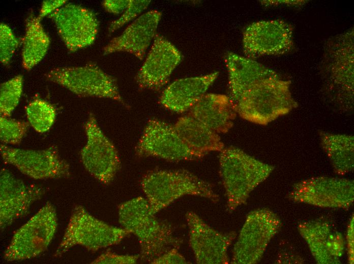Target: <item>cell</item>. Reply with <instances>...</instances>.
<instances>
[{
  "label": "cell",
  "instance_id": "6da1fadb",
  "mask_svg": "<svg viewBox=\"0 0 354 264\" xmlns=\"http://www.w3.org/2000/svg\"><path fill=\"white\" fill-rule=\"evenodd\" d=\"M290 82L274 71L251 82L235 103L237 114L252 123L267 125L298 107Z\"/></svg>",
  "mask_w": 354,
  "mask_h": 264
},
{
  "label": "cell",
  "instance_id": "7a4b0ae2",
  "mask_svg": "<svg viewBox=\"0 0 354 264\" xmlns=\"http://www.w3.org/2000/svg\"><path fill=\"white\" fill-rule=\"evenodd\" d=\"M118 215L122 227L137 238L143 260L150 263L169 249L179 248L182 242L174 235L170 225L151 214L147 200L141 196L120 204Z\"/></svg>",
  "mask_w": 354,
  "mask_h": 264
},
{
  "label": "cell",
  "instance_id": "3957f363",
  "mask_svg": "<svg viewBox=\"0 0 354 264\" xmlns=\"http://www.w3.org/2000/svg\"><path fill=\"white\" fill-rule=\"evenodd\" d=\"M141 186L153 215L185 195L202 197L213 203L219 200L211 184L184 169L150 171L143 176Z\"/></svg>",
  "mask_w": 354,
  "mask_h": 264
},
{
  "label": "cell",
  "instance_id": "277c9868",
  "mask_svg": "<svg viewBox=\"0 0 354 264\" xmlns=\"http://www.w3.org/2000/svg\"><path fill=\"white\" fill-rule=\"evenodd\" d=\"M220 175L232 211L244 204L250 192L270 175L273 167L234 147L220 152Z\"/></svg>",
  "mask_w": 354,
  "mask_h": 264
},
{
  "label": "cell",
  "instance_id": "5b68a950",
  "mask_svg": "<svg viewBox=\"0 0 354 264\" xmlns=\"http://www.w3.org/2000/svg\"><path fill=\"white\" fill-rule=\"evenodd\" d=\"M131 233L123 227L109 225L88 213L81 205L73 209L62 239L55 253L60 256L79 245L91 251L117 245Z\"/></svg>",
  "mask_w": 354,
  "mask_h": 264
},
{
  "label": "cell",
  "instance_id": "8992f818",
  "mask_svg": "<svg viewBox=\"0 0 354 264\" xmlns=\"http://www.w3.org/2000/svg\"><path fill=\"white\" fill-rule=\"evenodd\" d=\"M57 226L54 206L47 202L17 229L4 254L7 261L36 257L47 250Z\"/></svg>",
  "mask_w": 354,
  "mask_h": 264
},
{
  "label": "cell",
  "instance_id": "52a82bcc",
  "mask_svg": "<svg viewBox=\"0 0 354 264\" xmlns=\"http://www.w3.org/2000/svg\"><path fill=\"white\" fill-rule=\"evenodd\" d=\"M45 77L79 96L109 98L126 105L116 79L95 64L54 68Z\"/></svg>",
  "mask_w": 354,
  "mask_h": 264
},
{
  "label": "cell",
  "instance_id": "ba28073f",
  "mask_svg": "<svg viewBox=\"0 0 354 264\" xmlns=\"http://www.w3.org/2000/svg\"><path fill=\"white\" fill-rule=\"evenodd\" d=\"M84 129L86 142L80 153L82 163L96 179L108 184L121 167L118 151L101 129L93 113L89 114Z\"/></svg>",
  "mask_w": 354,
  "mask_h": 264
},
{
  "label": "cell",
  "instance_id": "9c48e42d",
  "mask_svg": "<svg viewBox=\"0 0 354 264\" xmlns=\"http://www.w3.org/2000/svg\"><path fill=\"white\" fill-rule=\"evenodd\" d=\"M135 151L139 157H155L170 161L195 160L204 156L185 144L173 125L156 119L149 120Z\"/></svg>",
  "mask_w": 354,
  "mask_h": 264
},
{
  "label": "cell",
  "instance_id": "30bf717a",
  "mask_svg": "<svg viewBox=\"0 0 354 264\" xmlns=\"http://www.w3.org/2000/svg\"><path fill=\"white\" fill-rule=\"evenodd\" d=\"M0 153L4 162L35 180L67 178L70 175L69 164L54 146L42 150H32L2 144Z\"/></svg>",
  "mask_w": 354,
  "mask_h": 264
},
{
  "label": "cell",
  "instance_id": "8fae6325",
  "mask_svg": "<svg viewBox=\"0 0 354 264\" xmlns=\"http://www.w3.org/2000/svg\"><path fill=\"white\" fill-rule=\"evenodd\" d=\"M278 225L277 218L269 210L259 209L250 213L234 245L230 263L258 262L276 232Z\"/></svg>",
  "mask_w": 354,
  "mask_h": 264
},
{
  "label": "cell",
  "instance_id": "7c38bea8",
  "mask_svg": "<svg viewBox=\"0 0 354 264\" xmlns=\"http://www.w3.org/2000/svg\"><path fill=\"white\" fill-rule=\"evenodd\" d=\"M293 46V28L283 20L255 22L248 25L243 32V51L247 57L251 59L284 54Z\"/></svg>",
  "mask_w": 354,
  "mask_h": 264
},
{
  "label": "cell",
  "instance_id": "4fadbf2b",
  "mask_svg": "<svg viewBox=\"0 0 354 264\" xmlns=\"http://www.w3.org/2000/svg\"><path fill=\"white\" fill-rule=\"evenodd\" d=\"M70 52L92 45L95 41L99 23L90 10L72 3L66 4L48 16Z\"/></svg>",
  "mask_w": 354,
  "mask_h": 264
},
{
  "label": "cell",
  "instance_id": "5bb4252c",
  "mask_svg": "<svg viewBox=\"0 0 354 264\" xmlns=\"http://www.w3.org/2000/svg\"><path fill=\"white\" fill-rule=\"evenodd\" d=\"M186 219L189 243L198 264H228V249L236 237L234 232H219L206 223L196 213L188 211Z\"/></svg>",
  "mask_w": 354,
  "mask_h": 264
},
{
  "label": "cell",
  "instance_id": "9a60e30c",
  "mask_svg": "<svg viewBox=\"0 0 354 264\" xmlns=\"http://www.w3.org/2000/svg\"><path fill=\"white\" fill-rule=\"evenodd\" d=\"M182 59L180 51L163 37L156 35L145 59L135 76L141 89L159 90Z\"/></svg>",
  "mask_w": 354,
  "mask_h": 264
},
{
  "label": "cell",
  "instance_id": "2e32d148",
  "mask_svg": "<svg viewBox=\"0 0 354 264\" xmlns=\"http://www.w3.org/2000/svg\"><path fill=\"white\" fill-rule=\"evenodd\" d=\"M44 189L27 185L3 168L0 173V227L4 230L14 221L26 215L31 206L41 199Z\"/></svg>",
  "mask_w": 354,
  "mask_h": 264
},
{
  "label": "cell",
  "instance_id": "e0dca14e",
  "mask_svg": "<svg viewBox=\"0 0 354 264\" xmlns=\"http://www.w3.org/2000/svg\"><path fill=\"white\" fill-rule=\"evenodd\" d=\"M353 31L332 40L324 54L323 67L328 78L343 95L353 91Z\"/></svg>",
  "mask_w": 354,
  "mask_h": 264
},
{
  "label": "cell",
  "instance_id": "ac0fdd59",
  "mask_svg": "<svg viewBox=\"0 0 354 264\" xmlns=\"http://www.w3.org/2000/svg\"><path fill=\"white\" fill-rule=\"evenodd\" d=\"M162 14L156 10L149 11L136 18L119 36L113 38L103 48L104 55L126 52L140 60L154 39Z\"/></svg>",
  "mask_w": 354,
  "mask_h": 264
},
{
  "label": "cell",
  "instance_id": "d6986e66",
  "mask_svg": "<svg viewBox=\"0 0 354 264\" xmlns=\"http://www.w3.org/2000/svg\"><path fill=\"white\" fill-rule=\"evenodd\" d=\"M219 72L180 79L169 84L163 91L159 99L166 109L182 113L189 110L205 94L216 80Z\"/></svg>",
  "mask_w": 354,
  "mask_h": 264
},
{
  "label": "cell",
  "instance_id": "ffe728a7",
  "mask_svg": "<svg viewBox=\"0 0 354 264\" xmlns=\"http://www.w3.org/2000/svg\"><path fill=\"white\" fill-rule=\"evenodd\" d=\"M188 114L218 134H225L232 127L237 113L229 96L205 93L189 110Z\"/></svg>",
  "mask_w": 354,
  "mask_h": 264
},
{
  "label": "cell",
  "instance_id": "44dd1931",
  "mask_svg": "<svg viewBox=\"0 0 354 264\" xmlns=\"http://www.w3.org/2000/svg\"><path fill=\"white\" fill-rule=\"evenodd\" d=\"M173 126L185 144L204 156L225 148L217 133L188 114L180 117Z\"/></svg>",
  "mask_w": 354,
  "mask_h": 264
},
{
  "label": "cell",
  "instance_id": "7402d4cb",
  "mask_svg": "<svg viewBox=\"0 0 354 264\" xmlns=\"http://www.w3.org/2000/svg\"><path fill=\"white\" fill-rule=\"evenodd\" d=\"M230 98L235 104L243 90L253 81L272 70L248 57L229 53L226 59Z\"/></svg>",
  "mask_w": 354,
  "mask_h": 264
},
{
  "label": "cell",
  "instance_id": "603a6c76",
  "mask_svg": "<svg viewBox=\"0 0 354 264\" xmlns=\"http://www.w3.org/2000/svg\"><path fill=\"white\" fill-rule=\"evenodd\" d=\"M50 39L41 20L31 14L26 18L25 33L22 41V66L31 70L43 58L47 52Z\"/></svg>",
  "mask_w": 354,
  "mask_h": 264
},
{
  "label": "cell",
  "instance_id": "cb8c5ba5",
  "mask_svg": "<svg viewBox=\"0 0 354 264\" xmlns=\"http://www.w3.org/2000/svg\"><path fill=\"white\" fill-rule=\"evenodd\" d=\"M322 148L339 173L344 174L353 167V137L346 135L320 133Z\"/></svg>",
  "mask_w": 354,
  "mask_h": 264
},
{
  "label": "cell",
  "instance_id": "d4e9b609",
  "mask_svg": "<svg viewBox=\"0 0 354 264\" xmlns=\"http://www.w3.org/2000/svg\"><path fill=\"white\" fill-rule=\"evenodd\" d=\"M25 112L29 124L39 133L49 130L55 121L54 107L37 96L26 106Z\"/></svg>",
  "mask_w": 354,
  "mask_h": 264
},
{
  "label": "cell",
  "instance_id": "484cf974",
  "mask_svg": "<svg viewBox=\"0 0 354 264\" xmlns=\"http://www.w3.org/2000/svg\"><path fill=\"white\" fill-rule=\"evenodd\" d=\"M23 87V76L17 75L0 86L1 116L10 117L19 104Z\"/></svg>",
  "mask_w": 354,
  "mask_h": 264
},
{
  "label": "cell",
  "instance_id": "4316f807",
  "mask_svg": "<svg viewBox=\"0 0 354 264\" xmlns=\"http://www.w3.org/2000/svg\"><path fill=\"white\" fill-rule=\"evenodd\" d=\"M28 122L0 116V139L3 144L19 145L26 134Z\"/></svg>",
  "mask_w": 354,
  "mask_h": 264
},
{
  "label": "cell",
  "instance_id": "83f0119b",
  "mask_svg": "<svg viewBox=\"0 0 354 264\" xmlns=\"http://www.w3.org/2000/svg\"><path fill=\"white\" fill-rule=\"evenodd\" d=\"M18 42L10 27L0 24V60L4 65L9 64L18 46Z\"/></svg>",
  "mask_w": 354,
  "mask_h": 264
},
{
  "label": "cell",
  "instance_id": "f1b7e54d",
  "mask_svg": "<svg viewBox=\"0 0 354 264\" xmlns=\"http://www.w3.org/2000/svg\"><path fill=\"white\" fill-rule=\"evenodd\" d=\"M150 3L151 1L149 0H129L127 7L121 17L110 23L108 29L109 33L114 32L137 17L148 8Z\"/></svg>",
  "mask_w": 354,
  "mask_h": 264
},
{
  "label": "cell",
  "instance_id": "f546056e",
  "mask_svg": "<svg viewBox=\"0 0 354 264\" xmlns=\"http://www.w3.org/2000/svg\"><path fill=\"white\" fill-rule=\"evenodd\" d=\"M140 257V255H120L110 250L98 256L91 263L99 264H134Z\"/></svg>",
  "mask_w": 354,
  "mask_h": 264
},
{
  "label": "cell",
  "instance_id": "4dcf8cb0",
  "mask_svg": "<svg viewBox=\"0 0 354 264\" xmlns=\"http://www.w3.org/2000/svg\"><path fill=\"white\" fill-rule=\"evenodd\" d=\"M179 248H172L154 259L150 263L170 264L188 263L186 258L179 252Z\"/></svg>",
  "mask_w": 354,
  "mask_h": 264
},
{
  "label": "cell",
  "instance_id": "1f68e13d",
  "mask_svg": "<svg viewBox=\"0 0 354 264\" xmlns=\"http://www.w3.org/2000/svg\"><path fill=\"white\" fill-rule=\"evenodd\" d=\"M66 3V0L43 1L38 18L41 20L43 17L47 15L49 16L56 10L65 5Z\"/></svg>",
  "mask_w": 354,
  "mask_h": 264
},
{
  "label": "cell",
  "instance_id": "d6a6232c",
  "mask_svg": "<svg viewBox=\"0 0 354 264\" xmlns=\"http://www.w3.org/2000/svg\"><path fill=\"white\" fill-rule=\"evenodd\" d=\"M129 2V0H105L102 2V5L107 12L118 14L125 11Z\"/></svg>",
  "mask_w": 354,
  "mask_h": 264
}]
</instances>
